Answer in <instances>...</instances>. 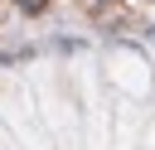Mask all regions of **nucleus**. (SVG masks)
I'll return each instance as SVG.
<instances>
[{"instance_id":"f257e3e1","label":"nucleus","mask_w":155,"mask_h":150,"mask_svg":"<svg viewBox=\"0 0 155 150\" xmlns=\"http://www.w3.org/2000/svg\"><path fill=\"white\" fill-rule=\"evenodd\" d=\"M92 19L107 24V29L126 24V0H92Z\"/></svg>"},{"instance_id":"f03ea898","label":"nucleus","mask_w":155,"mask_h":150,"mask_svg":"<svg viewBox=\"0 0 155 150\" xmlns=\"http://www.w3.org/2000/svg\"><path fill=\"white\" fill-rule=\"evenodd\" d=\"M44 5H48V0H19V10H24V15H39Z\"/></svg>"}]
</instances>
